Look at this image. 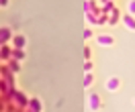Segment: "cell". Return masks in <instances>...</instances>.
<instances>
[{"label":"cell","mask_w":135,"mask_h":112,"mask_svg":"<svg viewBox=\"0 0 135 112\" xmlns=\"http://www.w3.org/2000/svg\"><path fill=\"white\" fill-rule=\"evenodd\" d=\"M12 104L18 106V108H27V106H29V98H27L23 92L15 90V92H12Z\"/></svg>","instance_id":"obj_1"},{"label":"cell","mask_w":135,"mask_h":112,"mask_svg":"<svg viewBox=\"0 0 135 112\" xmlns=\"http://www.w3.org/2000/svg\"><path fill=\"white\" fill-rule=\"evenodd\" d=\"M12 31H10L8 26H0V47L2 45H8V41H12Z\"/></svg>","instance_id":"obj_2"},{"label":"cell","mask_w":135,"mask_h":112,"mask_svg":"<svg viewBox=\"0 0 135 112\" xmlns=\"http://www.w3.org/2000/svg\"><path fill=\"white\" fill-rule=\"evenodd\" d=\"M88 106H90V110H92V112H96V110H100V108H102V102H100V96H98V94H94V92H92V94L88 96Z\"/></svg>","instance_id":"obj_3"},{"label":"cell","mask_w":135,"mask_h":112,"mask_svg":"<svg viewBox=\"0 0 135 112\" xmlns=\"http://www.w3.org/2000/svg\"><path fill=\"white\" fill-rule=\"evenodd\" d=\"M119 88H121V79H119L117 76H113V78L107 79V90H109V92H117Z\"/></svg>","instance_id":"obj_4"},{"label":"cell","mask_w":135,"mask_h":112,"mask_svg":"<svg viewBox=\"0 0 135 112\" xmlns=\"http://www.w3.org/2000/svg\"><path fill=\"white\" fill-rule=\"evenodd\" d=\"M25 45H27L25 35H15V37H12V47H15V49H25Z\"/></svg>","instance_id":"obj_5"},{"label":"cell","mask_w":135,"mask_h":112,"mask_svg":"<svg viewBox=\"0 0 135 112\" xmlns=\"http://www.w3.org/2000/svg\"><path fill=\"white\" fill-rule=\"evenodd\" d=\"M0 59L4 61V63H6L8 59H12V47H8V45H2V47H0Z\"/></svg>","instance_id":"obj_6"},{"label":"cell","mask_w":135,"mask_h":112,"mask_svg":"<svg viewBox=\"0 0 135 112\" xmlns=\"http://www.w3.org/2000/svg\"><path fill=\"white\" fill-rule=\"evenodd\" d=\"M96 41H98V45H102V47H110V45L115 43V39H113V37H110V35H98V37H96Z\"/></svg>","instance_id":"obj_7"},{"label":"cell","mask_w":135,"mask_h":112,"mask_svg":"<svg viewBox=\"0 0 135 112\" xmlns=\"http://www.w3.org/2000/svg\"><path fill=\"white\" fill-rule=\"evenodd\" d=\"M123 25H125L129 31H135V17L133 14H123Z\"/></svg>","instance_id":"obj_8"},{"label":"cell","mask_w":135,"mask_h":112,"mask_svg":"<svg viewBox=\"0 0 135 112\" xmlns=\"http://www.w3.org/2000/svg\"><path fill=\"white\" fill-rule=\"evenodd\" d=\"M29 110H33V112H41L43 110V106H41V102L37 100V98H29V106H27Z\"/></svg>","instance_id":"obj_9"},{"label":"cell","mask_w":135,"mask_h":112,"mask_svg":"<svg viewBox=\"0 0 135 112\" xmlns=\"http://www.w3.org/2000/svg\"><path fill=\"white\" fill-rule=\"evenodd\" d=\"M121 18H123V17H121V10H119V8H115V10H113V12L109 14V25H117Z\"/></svg>","instance_id":"obj_10"},{"label":"cell","mask_w":135,"mask_h":112,"mask_svg":"<svg viewBox=\"0 0 135 112\" xmlns=\"http://www.w3.org/2000/svg\"><path fill=\"white\" fill-rule=\"evenodd\" d=\"M6 65H8V69L12 73H18V71H21V61H17V59H8Z\"/></svg>","instance_id":"obj_11"},{"label":"cell","mask_w":135,"mask_h":112,"mask_svg":"<svg viewBox=\"0 0 135 112\" xmlns=\"http://www.w3.org/2000/svg\"><path fill=\"white\" fill-rule=\"evenodd\" d=\"M115 8H117V6H115V2H104V4H100V10L104 12V14H110Z\"/></svg>","instance_id":"obj_12"},{"label":"cell","mask_w":135,"mask_h":112,"mask_svg":"<svg viewBox=\"0 0 135 112\" xmlns=\"http://www.w3.org/2000/svg\"><path fill=\"white\" fill-rule=\"evenodd\" d=\"M12 59L23 61L25 59V49H15V47H12Z\"/></svg>","instance_id":"obj_13"},{"label":"cell","mask_w":135,"mask_h":112,"mask_svg":"<svg viewBox=\"0 0 135 112\" xmlns=\"http://www.w3.org/2000/svg\"><path fill=\"white\" fill-rule=\"evenodd\" d=\"M96 6H98V4H96L94 0H84V12H92Z\"/></svg>","instance_id":"obj_14"},{"label":"cell","mask_w":135,"mask_h":112,"mask_svg":"<svg viewBox=\"0 0 135 112\" xmlns=\"http://www.w3.org/2000/svg\"><path fill=\"white\" fill-rule=\"evenodd\" d=\"M92 82H94V76H92V71L84 73V88H90V86H92Z\"/></svg>","instance_id":"obj_15"},{"label":"cell","mask_w":135,"mask_h":112,"mask_svg":"<svg viewBox=\"0 0 135 112\" xmlns=\"http://www.w3.org/2000/svg\"><path fill=\"white\" fill-rule=\"evenodd\" d=\"M86 14V20L90 23V25H98V17L94 14V12H84Z\"/></svg>","instance_id":"obj_16"},{"label":"cell","mask_w":135,"mask_h":112,"mask_svg":"<svg viewBox=\"0 0 135 112\" xmlns=\"http://www.w3.org/2000/svg\"><path fill=\"white\" fill-rule=\"evenodd\" d=\"M98 25H109V14L100 12V14H98Z\"/></svg>","instance_id":"obj_17"},{"label":"cell","mask_w":135,"mask_h":112,"mask_svg":"<svg viewBox=\"0 0 135 112\" xmlns=\"http://www.w3.org/2000/svg\"><path fill=\"white\" fill-rule=\"evenodd\" d=\"M127 12L135 17V0H129V2H127Z\"/></svg>","instance_id":"obj_18"},{"label":"cell","mask_w":135,"mask_h":112,"mask_svg":"<svg viewBox=\"0 0 135 112\" xmlns=\"http://www.w3.org/2000/svg\"><path fill=\"white\" fill-rule=\"evenodd\" d=\"M90 57H92V49H90V47H84V59L88 61Z\"/></svg>","instance_id":"obj_19"},{"label":"cell","mask_w":135,"mask_h":112,"mask_svg":"<svg viewBox=\"0 0 135 112\" xmlns=\"http://www.w3.org/2000/svg\"><path fill=\"white\" fill-rule=\"evenodd\" d=\"M84 71L88 73V71H92V61L88 59V61H84Z\"/></svg>","instance_id":"obj_20"},{"label":"cell","mask_w":135,"mask_h":112,"mask_svg":"<svg viewBox=\"0 0 135 112\" xmlns=\"http://www.w3.org/2000/svg\"><path fill=\"white\" fill-rule=\"evenodd\" d=\"M6 110V102H4V98L0 96V112H4Z\"/></svg>","instance_id":"obj_21"},{"label":"cell","mask_w":135,"mask_h":112,"mask_svg":"<svg viewBox=\"0 0 135 112\" xmlns=\"http://www.w3.org/2000/svg\"><path fill=\"white\" fill-rule=\"evenodd\" d=\"M92 37V29H84V39H90Z\"/></svg>","instance_id":"obj_22"},{"label":"cell","mask_w":135,"mask_h":112,"mask_svg":"<svg viewBox=\"0 0 135 112\" xmlns=\"http://www.w3.org/2000/svg\"><path fill=\"white\" fill-rule=\"evenodd\" d=\"M8 4V0H0V6H6Z\"/></svg>","instance_id":"obj_23"},{"label":"cell","mask_w":135,"mask_h":112,"mask_svg":"<svg viewBox=\"0 0 135 112\" xmlns=\"http://www.w3.org/2000/svg\"><path fill=\"white\" fill-rule=\"evenodd\" d=\"M104 2H115V0H100V4H104Z\"/></svg>","instance_id":"obj_24"},{"label":"cell","mask_w":135,"mask_h":112,"mask_svg":"<svg viewBox=\"0 0 135 112\" xmlns=\"http://www.w3.org/2000/svg\"><path fill=\"white\" fill-rule=\"evenodd\" d=\"M2 63H4V61H2V59H0V65H2Z\"/></svg>","instance_id":"obj_25"},{"label":"cell","mask_w":135,"mask_h":112,"mask_svg":"<svg viewBox=\"0 0 135 112\" xmlns=\"http://www.w3.org/2000/svg\"><path fill=\"white\" fill-rule=\"evenodd\" d=\"M27 112H33V110H29V108H27Z\"/></svg>","instance_id":"obj_26"}]
</instances>
